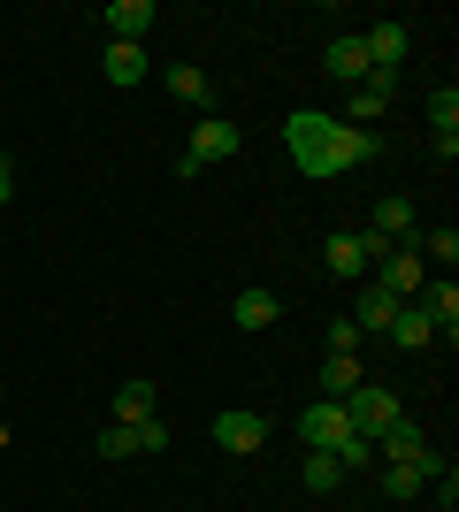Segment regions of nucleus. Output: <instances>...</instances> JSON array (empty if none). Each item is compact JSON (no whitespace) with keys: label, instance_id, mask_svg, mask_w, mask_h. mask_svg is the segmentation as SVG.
Segmentation results:
<instances>
[{"label":"nucleus","instance_id":"obj_5","mask_svg":"<svg viewBox=\"0 0 459 512\" xmlns=\"http://www.w3.org/2000/svg\"><path fill=\"white\" fill-rule=\"evenodd\" d=\"M383 253H391V245H383V237H375V230H337V237H329V245H322L329 276H345V283H360V276H368V268H375V260H383Z\"/></svg>","mask_w":459,"mask_h":512},{"label":"nucleus","instance_id":"obj_29","mask_svg":"<svg viewBox=\"0 0 459 512\" xmlns=\"http://www.w3.org/2000/svg\"><path fill=\"white\" fill-rule=\"evenodd\" d=\"M8 199H16V161L0 153V207H8Z\"/></svg>","mask_w":459,"mask_h":512},{"label":"nucleus","instance_id":"obj_14","mask_svg":"<svg viewBox=\"0 0 459 512\" xmlns=\"http://www.w3.org/2000/svg\"><path fill=\"white\" fill-rule=\"evenodd\" d=\"M368 230L383 245H406L414 237V199H368Z\"/></svg>","mask_w":459,"mask_h":512},{"label":"nucleus","instance_id":"obj_20","mask_svg":"<svg viewBox=\"0 0 459 512\" xmlns=\"http://www.w3.org/2000/svg\"><path fill=\"white\" fill-rule=\"evenodd\" d=\"M100 69H108V85H146V46H115V39H108Z\"/></svg>","mask_w":459,"mask_h":512},{"label":"nucleus","instance_id":"obj_2","mask_svg":"<svg viewBox=\"0 0 459 512\" xmlns=\"http://www.w3.org/2000/svg\"><path fill=\"white\" fill-rule=\"evenodd\" d=\"M245 138H238V123L230 115H199V130H192V146H184V161H176V176H199V169H215V161H230Z\"/></svg>","mask_w":459,"mask_h":512},{"label":"nucleus","instance_id":"obj_23","mask_svg":"<svg viewBox=\"0 0 459 512\" xmlns=\"http://www.w3.org/2000/svg\"><path fill=\"white\" fill-rule=\"evenodd\" d=\"M429 130H459V85H429Z\"/></svg>","mask_w":459,"mask_h":512},{"label":"nucleus","instance_id":"obj_28","mask_svg":"<svg viewBox=\"0 0 459 512\" xmlns=\"http://www.w3.org/2000/svg\"><path fill=\"white\" fill-rule=\"evenodd\" d=\"M138 428V451H169V421L161 413H146V421H131Z\"/></svg>","mask_w":459,"mask_h":512},{"label":"nucleus","instance_id":"obj_21","mask_svg":"<svg viewBox=\"0 0 459 512\" xmlns=\"http://www.w3.org/2000/svg\"><path fill=\"white\" fill-rule=\"evenodd\" d=\"M146 413H161V390H153V383H123V390H115V421H123V428L146 421Z\"/></svg>","mask_w":459,"mask_h":512},{"label":"nucleus","instance_id":"obj_1","mask_svg":"<svg viewBox=\"0 0 459 512\" xmlns=\"http://www.w3.org/2000/svg\"><path fill=\"white\" fill-rule=\"evenodd\" d=\"M284 146H291V169H299V176H322V184L383 153V146H375V130H352V123H337V115H322V107L284 115Z\"/></svg>","mask_w":459,"mask_h":512},{"label":"nucleus","instance_id":"obj_6","mask_svg":"<svg viewBox=\"0 0 459 512\" xmlns=\"http://www.w3.org/2000/svg\"><path fill=\"white\" fill-rule=\"evenodd\" d=\"M391 100H398V77H391V69H368V77H360V85L345 92V107H337V123L368 130L375 115H391Z\"/></svg>","mask_w":459,"mask_h":512},{"label":"nucleus","instance_id":"obj_15","mask_svg":"<svg viewBox=\"0 0 459 512\" xmlns=\"http://www.w3.org/2000/svg\"><path fill=\"white\" fill-rule=\"evenodd\" d=\"M161 85H169V92H176L184 107H199V115H215V85H207V69H199V62H176L169 77H161Z\"/></svg>","mask_w":459,"mask_h":512},{"label":"nucleus","instance_id":"obj_17","mask_svg":"<svg viewBox=\"0 0 459 512\" xmlns=\"http://www.w3.org/2000/svg\"><path fill=\"white\" fill-rule=\"evenodd\" d=\"M360 383H368V375H360V352H322V398H352Z\"/></svg>","mask_w":459,"mask_h":512},{"label":"nucleus","instance_id":"obj_9","mask_svg":"<svg viewBox=\"0 0 459 512\" xmlns=\"http://www.w3.org/2000/svg\"><path fill=\"white\" fill-rule=\"evenodd\" d=\"M414 306L429 314V329H437V337H459V283H452V276H429V283L414 291Z\"/></svg>","mask_w":459,"mask_h":512},{"label":"nucleus","instance_id":"obj_10","mask_svg":"<svg viewBox=\"0 0 459 512\" xmlns=\"http://www.w3.org/2000/svg\"><path fill=\"white\" fill-rule=\"evenodd\" d=\"M322 69H329V85H360L368 77V46H360V31H337V39L322 46Z\"/></svg>","mask_w":459,"mask_h":512},{"label":"nucleus","instance_id":"obj_16","mask_svg":"<svg viewBox=\"0 0 459 512\" xmlns=\"http://www.w3.org/2000/svg\"><path fill=\"white\" fill-rule=\"evenodd\" d=\"M398 306H406V299H391L383 283H368V291H360V306H352V321H360V337H383Z\"/></svg>","mask_w":459,"mask_h":512},{"label":"nucleus","instance_id":"obj_4","mask_svg":"<svg viewBox=\"0 0 459 512\" xmlns=\"http://www.w3.org/2000/svg\"><path fill=\"white\" fill-rule=\"evenodd\" d=\"M337 406H345L352 436H368V444H375V436H383V428L398 421V413H406V406H398V390H391V383H360L352 398H337Z\"/></svg>","mask_w":459,"mask_h":512},{"label":"nucleus","instance_id":"obj_3","mask_svg":"<svg viewBox=\"0 0 459 512\" xmlns=\"http://www.w3.org/2000/svg\"><path fill=\"white\" fill-rule=\"evenodd\" d=\"M299 436H306V451H329V459H345L360 436H352V421H345V406L337 398H314V406L299 413Z\"/></svg>","mask_w":459,"mask_h":512},{"label":"nucleus","instance_id":"obj_24","mask_svg":"<svg viewBox=\"0 0 459 512\" xmlns=\"http://www.w3.org/2000/svg\"><path fill=\"white\" fill-rule=\"evenodd\" d=\"M414 253H421V268H452V260H459V230H429Z\"/></svg>","mask_w":459,"mask_h":512},{"label":"nucleus","instance_id":"obj_11","mask_svg":"<svg viewBox=\"0 0 459 512\" xmlns=\"http://www.w3.org/2000/svg\"><path fill=\"white\" fill-rule=\"evenodd\" d=\"M375 268H383V276H375V283H383L391 299H414L421 283H429V268H421V253H414V245H391V253L375 260Z\"/></svg>","mask_w":459,"mask_h":512},{"label":"nucleus","instance_id":"obj_22","mask_svg":"<svg viewBox=\"0 0 459 512\" xmlns=\"http://www.w3.org/2000/svg\"><path fill=\"white\" fill-rule=\"evenodd\" d=\"M306 490H314V497H329V490H345V467H337V459H329V451H306Z\"/></svg>","mask_w":459,"mask_h":512},{"label":"nucleus","instance_id":"obj_19","mask_svg":"<svg viewBox=\"0 0 459 512\" xmlns=\"http://www.w3.org/2000/svg\"><path fill=\"white\" fill-rule=\"evenodd\" d=\"M276 314H284V306H276V291H261V283L230 299V321H238V329H268V321H276Z\"/></svg>","mask_w":459,"mask_h":512},{"label":"nucleus","instance_id":"obj_12","mask_svg":"<svg viewBox=\"0 0 459 512\" xmlns=\"http://www.w3.org/2000/svg\"><path fill=\"white\" fill-rule=\"evenodd\" d=\"M215 444L222 451H261L268 421H261V413H245V406H230V413H215Z\"/></svg>","mask_w":459,"mask_h":512},{"label":"nucleus","instance_id":"obj_7","mask_svg":"<svg viewBox=\"0 0 459 512\" xmlns=\"http://www.w3.org/2000/svg\"><path fill=\"white\" fill-rule=\"evenodd\" d=\"M100 23H108L115 46H146V31L161 23V8H153V0H108V8H100Z\"/></svg>","mask_w":459,"mask_h":512},{"label":"nucleus","instance_id":"obj_8","mask_svg":"<svg viewBox=\"0 0 459 512\" xmlns=\"http://www.w3.org/2000/svg\"><path fill=\"white\" fill-rule=\"evenodd\" d=\"M368 451H375V467H414L421 451H429V436H421V421H406V413H398V421L383 428Z\"/></svg>","mask_w":459,"mask_h":512},{"label":"nucleus","instance_id":"obj_13","mask_svg":"<svg viewBox=\"0 0 459 512\" xmlns=\"http://www.w3.org/2000/svg\"><path fill=\"white\" fill-rule=\"evenodd\" d=\"M360 46H368V69H391V77H398V62H406L414 31H406V23H375V31H360Z\"/></svg>","mask_w":459,"mask_h":512},{"label":"nucleus","instance_id":"obj_25","mask_svg":"<svg viewBox=\"0 0 459 512\" xmlns=\"http://www.w3.org/2000/svg\"><path fill=\"white\" fill-rule=\"evenodd\" d=\"M421 490H429V482H421L414 467H383V497H391V505H414Z\"/></svg>","mask_w":459,"mask_h":512},{"label":"nucleus","instance_id":"obj_27","mask_svg":"<svg viewBox=\"0 0 459 512\" xmlns=\"http://www.w3.org/2000/svg\"><path fill=\"white\" fill-rule=\"evenodd\" d=\"M322 344H329V352H360V344H368V337H360V321H329V329H322Z\"/></svg>","mask_w":459,"mask_h":512},{"label":"nucleus","instance_id":"obj_26","mask_svg":"<svg viewBox=\"0 0 459 512\" xmlns=\"http://www.w3.org/2000/svg\"><path fill=\"white\" fill-rule=\"evenodd\" d=\"M100 459H138V428L108 421V428H100Z\"/></svg>","mask_w":459,"mask_h":512},{"label":"nucleus","instance_id":"obj_30","mask_svg":"<svg viewBox=\"0 0 459 512\" xmlns=\"http://www.w3.org/2000/svg\"><path fill=\"white\" fill-rule=\"evenodd\" d=\"M0 398H8V383H0Z\"/></svg>","mask_w":459,"mask_h":512},{"label":"nucleus","instance_id":"obj_18","mask_svg":"<svg viewBox=\"0 0 459 512\" xmlns=\"http://www.w3.org/2000/svg\"><path fill=\"white\" fill-rule=\"evenodd\" d=\"M383 337H391L398 352H421V344L437 337V329H429V314H421V306L406 299V306H398V314H391V329H383Z\"/></svg>","mask_w":459,"mask_h":512}]
</instances>
